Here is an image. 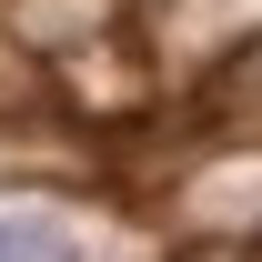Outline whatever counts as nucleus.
Instances as JSON below:
<instances>
[{"mask_svg":"<svg viewBox=\"0 0 262 262\" xmlns=\"http://www.w3.org/2000/svg\"><path fill=\"white\" fill-rule=\"evenodd\" d=\"M182 222H202V232H262V141L202 162L192 182H182Z\"/></svg>","mask_w":262,"mask_h":262,"instance_id":"obj_1","label":"nucleus"},{"mask_svg":"<svg viewBox=\"0 0 262 262\" xmlns=\"http://www.w3.org/2000/svg\"><path fill=\"white\" fill-rule=\"evenodd\" d=\"M0 262H71V242L31 212H0Z\"/></svg>","mask_w":262,"mask_h":262,"instance_id":"obj_2","label":"nucleus"},{"mask_svg":"<svg viewBox=\"0 0 262 262\" xmlns=\"http://www.w3.org/2000/svg\"><path fill=\"white\" fill-rule=\"evenodd\" d=\"M232 91H242V101H252V111H262V40H252V51H242V61H232Z\"/></svg>","mask_w":262,"mask_h":262,"instance_id":"obj_3","label":"nucleus"}]
</instances>
